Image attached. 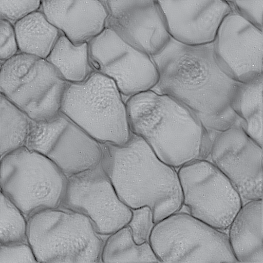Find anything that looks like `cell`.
<instances>
[{
	"label": "cell",
	"instance_id": "13",
	"mask_svg": "<svg viewBox=\"0 0 263 263\" xmlns=\"http://www.w3.org/2000/svg\"><path fill=\"white\" fill-rule=\"evenodd\" d=\"M209 161L229 180L243 204L262 199V147L239 126L219 132Z\"/></svg>",
	"mask_w": 263,
	"mask_h": 263
},
{
	"label": "cell",
	"instance_id": "4",
	"mask_svg": "<svg viewBox=\"0 0 263 263\" xmlns=\"http://www.w3.org/2000/svg\"><path fill=\"white\" fill-rule=\"evenodd\" d=\"M60 111L99 143L122 145L131 136L125 101L115 82L98 71L68 83Z\"/></svg>",
	"mask_w": 263,
	"mask_h": 263
},
{
	"label": "cell",
	"instance_id": "1",
	"mask_svg": "<svg viewBox=\"0 0 263 263\" xmlns=\"http://www.w3.org/2000/svg\"><path fill=\"white\" fill-rule=\"evenodd\" d=\"M151 58L158 73L157 83L152 90L178 101L209 131L220 132L233 125H245L230 105L238 82L220 67L213 43L189 46L171 38Z\"/></svg>",
	"mask_w": 263,
	"mask_h": 263
},
{
	"label": "cell",
	"instance_id": "17",
	"mask_svg": "<svg viewBox=\"0 0 263 263\" xmlns=\"http://www.w3.org/2000/svg\"><path fill=\"white\" fill-rule=\"evenodd\" d=\"M41 9L74 44L89 43L106 28L104 1H43Z\"/></svg>",
	"mask_w": 263,
	"mask_h": 263
},
{
	"label": "cell",
	"instance_id": "8",
	"mask_svg": "<svg viewBox=\"0 0 263 263\" xmlns=\"http://www.w3.org/2000/svg\"><path fill=\"white\" fill-rule=\"evenodd\" d=\"M149 242L160 262H237L227 234L180 211L155 224Z\"/></svg>",
	"mask_w": 263,
	"mask_h": 263
},
{
	"label": "cell",
	"instance_id": "18",
	"mask_svg": "<svg viewBox=\"0 0 263 263\" xmlns=\"http://www.w3.org/2000/svg\"><path fill=\"white\" fill-rule=\"evenodd\" d=\"M262 199L246 202L235 215L227 234L237 262L263 263Z\"/></svg>",
	"mask_w": 263,
	"mask_h": 263
},
{
	"label": "cell",
	"instance_id": "23",
	"mask_svg": "<svg viewBox=\"0 0 263 263\" xmlns=\"http://www.w3.org/2000/svg\"><path fill=\"white\" fill-rule=\"evenodd\" d=\"M101 257L102 262H160L149 242H135L127 225L107 236Z\"/></svg>",
	"mask_w": 263,
	"mask_h": 263
},
{
	"label": "cell",
	"instance_id": "6",
	"mask_svg": "<svg viewBox=\"0 0 263 263\" xmlns=\"http://www.w3.org/2000/svg\"><path fill=\"white\" fill-rule=\"evenodd\" d=\"M68 178L49 159L26 146L1 158V192L25 215L60 206Z\"/></svg>",
	"mask_w": 263,
	"mask_h": 263
},
{
	"label": "cell",
	"instance_id": "20",
	"mask_svg": "<svg viewBox=\"0 0 263 263\" xmlns=\"http://www.w3.org/2000/svg\"><path fill=\"white\" fill-rule=\"evenodd\" d=\"M262 76L247 82H238L230 105L245 123L244 130L262 147Z\"/></svg>",
	"mask_w": 263,
	"mask_h": 263
},
{
	"label": "cell",
	"instance_id": "29",
	"mask_svg": "<svg viewBox=\"0 0 263 263\" xmlns=\"http://www.w3.org/2000/svg\"><path fill=\"white\" fill-rule=\"evenodd\" d=\"M0 59L2 64L20 53L14 25L0 19Z\"/></svg>",
	"mask_w": 263,
	"mask_h": 263
},
{
	"label": "cell",
	"instance_id": "16",
	"mask_svg": "<svg viewBox=\"0 0 263 263\" xmlns=\"http://www.w3.org/2000/svg\"><path fill=\"white\" fill-rule=\"evenodd\" d=\"M172 39L189 46L213 43L226 16L232 11L227 1H158Z\"/></svg>",
	"mask_w": 263,
	"mask_h": 263
},
{
	"label": "cell",
	"instance_id": "22",
	"mask_svg": "<svg viewBox=\"0 0 263 263\" xmlns=\"http://www.w3.org/2000/svg\"><path fill=\"white\" fill-rule=\"evenodd\" d=\"M33 122L26 112L1 94V158L25 146Z\"/></svg>",
	"mask_w": 263,
	"mask_h": 263
},
{
	"label": "cell",
	"instance_id": "2",
	"mask_svg": "<svg viewBox=\"0 0 263 263\" xmlns=\"http://www.w3.org/2000/svg\"><path fill=\"white\" fill-rule=\"evenodd\" d=\"M100 164L120 200L130 209L147 205L155 223L182 209L177 170L161 161L132 133L122 145L100 143Z\"/></svg>",
	"mask_w": 263,
	"mask_h": 263
},
{
	"label": "cell",
	"instance_id": "14",
	"mask_svg": "<svg viewBox=\"0 0 263 263\" xmlns=\"http://www.w3.org/2000/svg\"><path fill=\"white\" fill-rule=\"evenodd\" d=\"M262 30L232 10L223 20L213 42L220 67L240 83L262 76Z\"/></svg>",
	"mask_w": 263,
	"mask_h": 263
},
{
	"label": "cell",
	"instance_id": "9",
	"mask_svg": "<svg viewBox=\"0 0 263 263\" xmlns=\"http://www.w3.org/2000/svg\"><path fill=\"white\" fill-rule=\"evenodd\" d=\"M177 173L188 213L216 229L227 230L243 204L227 178L206 160L190 162Z\"/></svg>",
	"mask_w": 263,
	"mask_h": 263
},
{
	"label": "cell",
	"instance_id": "26",
	"mask_svg": "<svg viewBox=\"0 0 263 263\" xmlns=\"http://www.w3.org/2000/svg\"><path fill=\"white\" fill-rule=\"evenodd\" d=\"M41 1L0 0V19L13 25L41 9Z\"/></svg>",
	"mask_w": 263,
	"mask_h": 263
},
{
	"label": "cell",
	"instance_id": "11",
	"mask_svg": "<svg viewBox=\"0 0 263 263\" xmlns=\"http://www.w3.org/2000/svg\"><path fill=\"white\" fill-rule=\"evenodd\" d=\"M88 46L95 71L111 79L123 98L152 90L157 84L158 73L151 57L124 42L111 29L105 28Z\"/></svg>",
	"mask_w": 263,
	"mask_h": 263
},
{
	"label": "cell",
	"instance_id": "24",
	"mask_svg": "<svg viewBox=\"0 0 263 263\" xmlns=\"http://www.w3.org/2000/svg\"><path fill=\"white\" fill-rule=\"evenodd\" d=\"M0 243L28 241V220L20 209L1 192Z\"/></svg>",
	"mask_w": 263,
	"mask_h": 263
},
{
	"label": "cell",
	"instance_id": "28",
	"mask_svg": "<svg viewBox=\"0 0 263 263\" xmlns=\"http://www.w3.org/2000/svg\"><path fill=\"white\" fill-rule=\"evenodd\" d=\"M231 10L262 30L263 0L229 1Z\"/></svg>",
	"mask_w": 263,
	"mask_h": 263
},
{
	"label": "cell",
	"instance_id": "19",
	"mask_svg": "<svg viewBox=\"0 0 263 263\" xmlns=\"http://www.w3.org/2000/svg\"><path fill=\"white\" fill-rule=\"evenodd\" d=\"M20 53L46 59L61 32L40 9L14 25Z\"/></svg>",
	"mask_w": 263,
	"mask_h": 263
},
{
	"label": "cell",
	"instance_id": "5",
	"mask_svg": "<svg viewBox=\"0 0 263 263\" xmlns=\"http://www.w3.org/2000/svg\"><path fill=\"white\" fill-rule=\"evenodd\" d=\"M104 240L90 220L58 207L28 220V241L38 262H99Z\"/></svg>",
	"mask_w": 263,
	"mask_h": 263
},
{
	"label": "cell",
	"instance_id": "3",
	"mask_svg": "<svg viewBox=\"0 0 263 263\" xmlns=\"http://www.w3.org/2000/svg\"><path fill=\"white\" fill-rule=\"evenodd\" d=\"M125 104L131 132L163 162L177 170L208 160L214 134L178 101L150 90L128 98Z\"/></svg>",
	"mask_w": 263,
	"mask_h": 263
},
{
	"label": "cell",
	"instance_id": "27",
	"mask_svg": "<svg viewBox=\"0 0 263 263\" xmlns=\"http://www.w3.org/2000/svg\"><path fill=\"white\" fill-rule=\"evenodd\" d=\"M38 262L28 242L0 243V263Z\"/></svg>",
	"mask_w": 263,
	"mask_h": 263
},
{
	"label": "cell",
	"instance_id": "21",
	"mask_svg": "<svg viewBox=\"0 0 263 263\" xmlns=\"http://www.w3.org/2000/svg\"><path fill=\"white\" fill-rule=\"evenodd\" d=\"M46 60L68 83L82 82L96 71L90 62L88 43L74 44L63 34Z\"/></svg>",
	"mask_w": 263,
	"mask_h": 263
},
{
	"label": "cell",
	"instance_id": "25",
	"mask_svg": "<svg viewBox=\"0 0 263 263\" xmlns=\"http://www.w3.org/2000/svg\"><path fill=\"white\" fill-rule=\"evenodd\" d=\"M132 215L127 224L135 242L142 244L149 242L155 226L152 210L147 205L131 209Z\"/></svg>",
	"mask_w": 263,
	"mask_h": 263
},
{
	"label": "cell",
	"instance_id": "15",
	"mask_svg": "<svg viewBox=\"0 0 263 263\" xmlns=\"http://www.w3.org/2000/svg\"><path fill=\"white\" fill-rule=\"evenodd\" d=\"M104 2L108 12L106 28L134 48L152 57L171 40L158 1Z\"/></svg>",
	"mask_w": 263,
	"mask_h": 263
},
{
	"label": "cell",
	"instance_id": "7",
	"mask_svg": "<svg viewBox=\"0 0 263 263\" xmlns=\"http://www.w3.org/2000/svg\"><path fill=\"white\" fill-rule=\"evenodd\" d=\"M67 84L46 59L20 52L1 64V94L35 121L60 111Z\"/></svg>",
	"mask_w": 263,
	"mask_h": 263
},
{
	"label": "cell",
	"instance_id": "10",
	"mask_svg": "<svg viewBox=\"0 0 263 263\" xmlns=\"http://www.w3.org/2000/svg\"><path fill=\"white\" fill-rule=\"evenodd\" d=\"M25 146L47 157L67 178L95 167L102 156L100 144L61 111L33 120Z\"/></svg>",
	"mask_w": 263,
	"mask_h": 263
},
{
	"label": "cell",
	"instance_id": "12",
	"mask_svg": "<svg viewBox=\"0 0 263 263\" xmlns=\"http://www.w3.org/2000/svg\"><path fill=\"white\" fill-rule=\"evenodd\" d=\"M59 207L87 216L102 236L126 226L132 215L131 209L120 200L100 163L68 178Z\"/></svg>",
	"mask_w": 263,
	"mask_h": 263
}]
</instances>
